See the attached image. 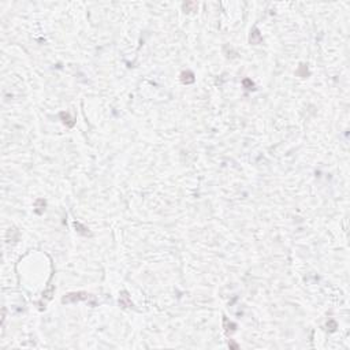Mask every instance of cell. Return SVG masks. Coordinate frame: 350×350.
Here are the masks:
<instances>
[{"label": "cell", "instance_id": "cell-1", "mask_svg": "<svg viewBox=\"0 0 350 350\" xmlns=\"http://www.w3.org/2000/svg\"><path fill=\"white\" fill-rule=\"evenodd\" d=\"M90 294H88V293H70V294H67L66 297H63L62 302L63 304H69V302H78V301H88L89 300Z\"/></svg>", "mask_w": 350, "mask_h": 350}, {"label": "cell", "instance_id": "cell-2", "mask_svg": "<svg viewBox=\"0 0 350 350\" xmlns=\"http://www.w3.org/2000/svg\"><path fill=\"white\" fill-rule=\"evenodd\" d=\"M180 80L183 84H191V82H194V75L191 71H185L180 74Z\"/></svg>", "mask_w": 350, "mask_h": 350}, {"label": "cell", "instance_id": "cell-3", "mask_svg": "<svg viewBox=\"0 0 350 350\" xmlns=\"http://www.w3.org/2000/svg\"><path fill=\"white\" fill-rule=\"evenodd\" d=\"M261 40H263L261 34L259 33V30H257V29H254V30H253V33L250 34V43H252V44H260V43H261Z\"/></svg>", "mask_w": 350, "mask_h": 350}, {"label": "cell", "instance_id": "cell-4", "mask_svg": "<svg viewBox=\"0 0 350 350\" xmlns=\"http://www.w3.org/2000/svg\"><path fill=\"white\" fill-rule=\"evenodd\" d=\"M119 304H120L122 306H131V302H130L129 297H127V293H126V291L122 293V295H120V298H119Z\"/></svg>", "mask_w": 350, "mask_h": 350}, {"label": "cell", "instance_id": "cell-5", "mask_svg": "<svg viewBox=\"0 0 350 350\" xmlns=\"http://www.w3.org/2000/svg\"><path fill=\"white\" fill-rule=\"evenodd\" d=\"M74 226H75V228H77V231L80 232V234H84V235H89V231H88V228L86 227H84V226H82L80 222H74Z\"/></svg>", "mask_w": 350, "mask_h": 350}, {"label": "cell", "instance_id": "cell-6", "mask_svg": "<svg viewBox=\"0 0 350 350\" xmlns=\"http://www.w3.org/2000/svg\"><path fill=\"white\" fill-rule=\"evenodd\" d=\"M223 323H224V328H226V331H227V332H228V331H231V332H232V331L235 330V324H234V323H231V321L228 323V320H227L226 317L223 319Z\"/></svg>", "mask_w": 350, "mask_h": 350}, {"label": "cell", "instance_id": "cell-7", "mask_svg": "<svg viewBox=\"0 0 350 350\" xmlns=\"http://www.w3.org/2000/svg\"><path fill=\"white\" fill-rule=\"evenodd\" d=\"M52 293H54V287H52V286H51V287L48 289V290H47V291H45L44 294H43V298L45 297V298H47V300H51V298H52Z\"/></svg>", "mask_w": 350, "mask_h": 350}, {"label": "cell", "instance_id": "cell-8", "mask_svg": "<svg viewBox=\"0 0 350 350\" xmlns=\"http://www.w3.org/2000/svg\"><path fill=\"white\" fill-rule=\"evenodd\" d=\"M242 84H243V86H249V88H248V89H253V86H254V84H253V82H252L250 80H248V78H246V80H243V82H242Z\"/></svg>", "mask_w": 350, "mask_h": 350}]
</instances>
